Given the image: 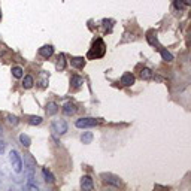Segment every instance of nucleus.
Returning a JSON list of instances; mask_svg holds the SVG:
<instances>
[{"instance_id":"obj_1","label":"nucleus","mask_w":191,"mask_h":191,"mask_svg":"<svg viewBox=\"0 0 191 191\" xmlns=\"http://www.w3.org/2000/svg\"><path fill=\"white\" fill-rule=\"evenodd\" d=\"M106 52V45L102 39H96V42L93 43V48L88 52V58H102Z\"/></svg>"},{"instance_id":"obj_2","label":"nucleus","mask_w":191,"mask_h":191,"mask_svg":"<svg viewBox=\"0 0 191 191\" xmlns=\"http://www.w3.org/2000/svg\"><path fill=\"white\" fill-rule=\"evenodd\" d=\"M51 131L54 136H63L67 131V122L64 119H55L51 124Z\"/></svg>"},{"instance_id":"obj_3","label":"nucleus","mask_w":191,"mask_h":191,"mask_svg":"<svg viewBox=\"0 0 191 191\" xmlns=\"http://www.w3.org/2000/svg\"><path fill=\"white\" fill-rule=\"evenodd\" d=\"M9 160H11V164H12L14 170H15L17 173H20V172L23 170V160H21V155L17 152L15 149H12V151L9 152Z\"/></svg>"},{"instance_id":"obj_4","label":"nucleus","mask_w":191,"mask_h":191,"mask_svg":"<svg viewBox=\"0 0 191 191\" xmlns=\"http://www.w3.org/2000/svg\"><path fill=\"white\" fill-rule=\"evenodd\" d=\"M100 178H102V181L105 184H109V185H114V187H119L121 185V179L118 176L112 175V173H102Z\"/></svg>"},{"instance_id":"obj_5","label":"nucleus","mask_w":191,"mask_h":191,"mask_svg":"<svg viewBox=\"0 0 191 191\" xmlns=\"http://www.w3.org/2000/svg\"><path fill=\"white\" fill-rule=\"evenodd\" d=\"M96 124H99V119H96V118H79V119H76L78 128H88V127H94Z\"/></svg>"},{"instance_id":"obj_6","label":"nucleus","mask_w":191,"mask_h":191,"mask_svg":"<svg viewBox=\"0 0 191 191\" xmlns=\"http://www.w3.org/2000/svg\"><path fill=\"white\" fill-rule=\"evenodd\" d=\"M81 188L82 190H93L94 188V182H93L91 176L85 175V176L81 178Z\"/></svg>"},{"instance_id":"obj_7","label":"nucleus","mask_w":191,"mask_h":191,"mask_svg":"<svg viewBox=\"0 0 191 191\" xmlns=\"http://www.w3.org/2000/svg\"><path fill=\"white\" fill-rule=\"evenodd\" d=\"M39 54H40V57H43V58H49V57L54 54V48H52L51 45H43L42 48H39Z\"/></svg>"},{"instance_id":"obj_8","label":"nucleus","mask_w":191,"mask_h":191,"mask_svg":"<svg viewBox=\"0 0 191 191\" xmlns=\"http://www.w3.org/2000/svg\"><path fill=\"white\" fill-rule=\"evenodd\" d=\"M121 84H122L124 87H130V85H133V84H134V76H133V73L125 72V73L121 76Z\"/></svg>"},{"instance_id":"obj_9","label":"nucleus","mask_w":191,"mask_h":191,"mask_svg":"<svg viewBox=\"0 0 191 191\" xmlns=\"http://www.w3.org/2000/svg\"><path fill=\"white\" fill-rule=\"evenodd\" d=\"M42 175H43V178H45V182L46 184H54L55 182V178H54V175L46 169V167H43L42 169Z\"/></svg>"},{"instance_id":"obj_10","label":"nucleus","mask_w":191,"mask_h":191,"mask_svg":"<svg viewBox=\"0 0 191 191\" xmlns=\"http://www.w3.org/2000/svg\"><path fill=\"white\" fill-rule=\"evenodd\" d=\"M70 63H72V66H73L75 69H82L84 64H85V58H84V57H73Z\"/></svg>"},{"instance_id":"obj_11","label":"nucleus","mask_w":191,"mask_h":191,"mask_svg":"<svg viewBox=\"0 0 191 191\" xmlns=\"http://www.w3.org/2000/svg\"><path fill=\"white\" fill-rule=\"evenodd\" d=\"M82 84H84V78H82V76H79V75H73V76L70 78V85H72L73 88H79Z\"/></svg>"},{"instance_id":"obj_12","label":"nucleus","mask_w":191,"mask_h":191,"mask_svg":"<svg viewBox=\"0 0 191 191\" xmlns=\"http://www.w3.org/2000/svg\"><path fill=\"white\" fill-rule=\"evenodd\" d=\"M76 112V106L73 105V103H66L64 106H63V114L64 115H73Z\"/></svg>"},{"instance_id":"obj_13","label":"nucleus","mask_w":191,"mask_h":191,"mask_svg":"<svg viewBox=\"0 0 191 191\" xmlns=\"http://www.w3.org/2000/svg\"><path fill=\"white\" fill-rule=\"evenodd\" d=\"M58 112V105L55 102H49L46 105V114L48 115H55Z\"/></svg>"},{"instance_id":"obj_14","label":"nucleus","mask_w":191,"mask_h":191,"mask_svg":"<svg viewBox=\"0 0 191 191\" xmlns=\"http://www.w3.org/2000/svg\"><path fill=\"white\" fill-rule=\"evenodd\" d=\"M55 67H57V70H64V67H66V57H64V54H60L58 55Z\"/></svg>"},{"instance_id":"obj_15","label":"nucleus","mask_w":191,"mask_h":191,"mask_svg":"<svg viewBox=\"0 0 191 191\" xmlns=\"http://www.w3.org/2000/svg\"><path fill=\"white\" fill-rule=\"evenodd\" d=\"M140 78H142V79H145V81L152 79V78H154L152 70H151L149 67H143V69H142V72H140Z\"/></svg>"},{"instance_id":"obj_16","label":"nucleus","mask_w":191,"mask_h":191,"mask_svg":"<svg viewBox=\"0 0 191 191\" xmlns=\"http://www.w3.org/2000/svg\"><path fill=\"white\" fill-rule=\"evenodd\" d=\"M146 40H148V43H149L151 46H158V39H157V35H155L154 32H148Z\"/></svg>"},{"instance_id":"obj_17","label":"nucleus","mask_w":191,"mask_h":191,"mask_svg":"<svg viewBox=\"0 0 191 191\" xmlns=\"http://www.w3.org/2000/svg\"><path fill=\"white\" fill-rule=\"evenodd\" d=\"M91 140H93V133L91 131H85V133H82L81 134V142L82 143H91Z\"/></svg>"},{"instance_id":"obj_18","label":"nucleus","mask_w":191,"mask_h":191,"mask_svg":"<svg viewBox=\"0 0 191 191\" xmlns=\"http://www.w3.org/2000/svg\"><path fill=\"white\" fill-rule=\"evenodd\" d=\"M20 143H21L23 146L29 148V146H30V143H32V139H30V137H29L27 134L21 133V134H20Z\"/></svg>"},{"instance_id":"obj_19","label":"nucleus","mask_w":191,"mask_h":191,"mask_svg":"<svg viewBox=\"0 0 191 191\" xmlns=\"http://www.w3.org/2000/svg\"><path fill=\"white\" fill-rule=\"evenodd\" d=\"M33 84H35V79H33V76L32 75H27V76H24V81H23V87L24 88H32L33 87Z\"/></svg>"},{"instance_id":"obj_20","label":"nucleus","mask_w":191,"mask_h":191,"mask_svg":"<svg viewBox=\"0 0 191 191\" xmlns=\"http://www.w3.org/2000/svg\"><path fill=\"white\" fill-rule=\"evenodd\" d=\"M160 54H161V57H163L164 61H173V55L167 49H160Z\"/></svg>"},{"instance_id":"obj_21","label":"nucleus","mask_w":191,"mask_h":191,"mask_svg":"<svg viewBox=\"0 0 191 191\" xmlns=\"http://www.w3.org/2000/svg\"><path fill=\"white\" fill-rule=\"evenodd\" d=\"M48 79H49V75H48L46 72H42V73H40V81H39V82H40V87H42V88H45V87L48 85Z\"/></svg>"},{"instance_id":"obj_22","label":"nucleus","mask_w":191,"mask_h":191,"mask_svg":"<svg viewBox=\"0 0 191 191\" xmlns=\"http://www.w3.org/2000/svg\"><path fill=\"white\" fill-rule=\"evenodd\" d=\"M173 6L176 11H184L187 8V5L184 3V0H173Z\"/></svg>"},{"instance_id":"obj_23","label":"nucleus","mask_w":191,"mask_h":191,"mask_svg":"<svg viewBox=\"0 0 191 191\" xmlns=\"http://www.w3.org/2000/svg\"><path fill=\"white\" fill-rule=\"evenodd\" d=\"M12 75L14 78H17V79H20V78H23V69L20 67V66H15V67H12Z\"/></svg>"},{"instance_id":"obj_24","label":"nucleus","mask_w":191,"mask_h":191,"mask_svg":"<svg viewBox=\"0 0 191 191\" xmlns=\"http://www.w3.org/2000/svg\"><path fill=\"white\" fill-rule=\"evenodd\" d=\"M102 23H103V27H105L108 32H112V27H114V20H108V18H105Z\"/></svg>"},{"instance_id":"obj_25","label":"nucleus","mask_w":191,"mask_h":191,"mask_svg":"<svg viewBox=\"0 0 191 191\" xmlns=\"http://www.w3.org/2000/svg\"><path fill=\"white\" fill-rule=\"evenodd\" d=\"M40 122H42V118H40V116H35V115H33V116L29 118V124H30V125H39Z\"/></svg>"},{"instance_id":"obj_26","label":"nucleus","mask_w":191,"mask_h":191,"mask_svg":"<svg viewBox=\"0 0 191 191\" xmlns=\"http://www.w3.org/2000/svg\"><path fill=\"white\" fill-rule=\"evenodd\" d=\"M8 122H9V124H12V125H17L20 121H18V118H17V116H14V115H8Z\"/></svg>"},{"instance_id":"obj_27","label":"nucleus","mask_w":191,"mask_h":191,"mask_svg":"<svg viewBox=\"0 0 191 191\" xmlns=\"http://www.w3.org/2000/svg\"><path fill=\"white\" fill-rule=\"evenodd\" d=\"M5 145H6V143H5L3 140H0V154L5 152Z\"/></svg>"},{"instance_id":"obj_28","label":"nucleus","mask_w":191,"mask_h":191,"mask_svg":"<svg viewBox=\"0 0 191 191\" xmlns=\"http://www.w3.org/2000/svg\"><path fill=\"white\" fill-rule=\"evenodd\" d=\"M184 3H185L187 6H190V5H191V0H184Z\"/></svg>"}]
</instances>
